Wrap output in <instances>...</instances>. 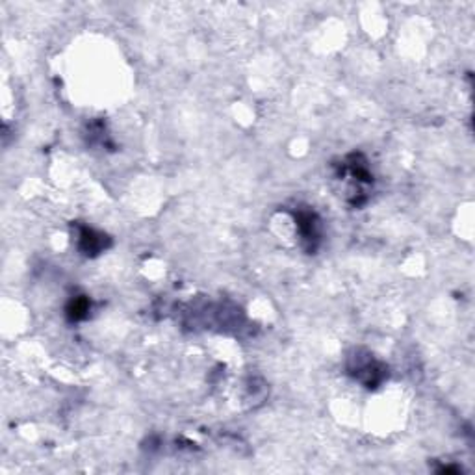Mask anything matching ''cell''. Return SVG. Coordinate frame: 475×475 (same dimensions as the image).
Returning a JSON list of instances; mask_svg holds the SVG:
<instances>
[{"instance_id":"6da1fadb","label":"cell","mask_w":475,"mask_h":475,"mask_svg":"<svg viewBox=\"0 0 475 475\" xmlns=\"http://www.w3.org/2000/svg\"><path fill=\"white\" fill-rule=\"evenodd\" d=\"M82 247H84V251L89 254V252H93V251H99L100 247H102V242L95 236V232H91V230L85 228V230L82 232Z\"/></svg>"},{"instance_id":"7a4b0ae2","label":"cell","mask_w":475,"mask_h":475,"mask_svg":"<svg viewBox=\"0 0 475 475\" xmlns=\"http://www.w3.org/2000/svg\"><path fill=\"white\" fill-rule=\"evenodd\" d=\"M85 312H87V301H84V299L73 303V307H71V310H69V314L75 317V319H80Z\"/></svg>"}]
</instances>
